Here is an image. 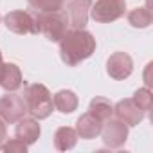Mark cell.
<instances>
[{"label": "cell", "mask_w": 153, "mask_h": 153, "mask_svg": "<svg viewBox=\"0 0 153 153\" xmlns=\"http://www.w3.org/2000/svg\"><path fill=\"white\" fill-rule=\"evenodd\" d=\"M96 51V38L85 29H70L59 40V56L65 65L76 67Z\"/></svg>", "instance_id": "1"}, {"label": "cell", "mask_w": 153, "mask_h": 153, "mask_svg": "<svg viewBox=\"0 0 153 153\" xmlns=\"http://www.w3.org/2000/svg\"><path fill=\"white\" fill-rule=\"evenodd\" d=\"M22 97H24L27 112L34 119H47L52 114V108H54L52 96H51V92L47 90L45 85H42V83L25 85Z\"/></svg>", "instance_id": "2"}, {"label": "cell", "mask_w": 153, "mask_h": 153, "mask_svg": "<svg viewBox=\"0 0 153 153\" xmlns=\"http://www.w3.org/2000/svg\"><path fill=\"white\" fill-rule=\"evenodd\" d=\"M36 22L40 33L49 40V42H59L63 34L68 31V16L63 9L58 11H45V13H36Z\"/></svg>", "instance_id": "3"}, {"label": "cell", "mask_w": 153, "mask_h": 153, "mask_svg": "<svg viewBox=\"0 0 153 153\" xmlns=\"http://www.w3.org/2000/svg\"><path fill=\"white\" fill-rule=\"evenodd\" d=\"M6 27L15 34H38L36 15L31 11H11L4 16Z\"/></svg>", "instance_id": "4"}, {"label": "cell", "mask_w": 153, "mask_h": 153, "mask_svg": "<svg viewBox=\"0 0 153 153\" xmlns=\"http://www.w3.org/2000/svg\"><path fill=\"white\" fill-rule=\"evenodd\" d=\"M126 11V0H97L90 7V16L99 24H110Z\"/></svg>", "instance_id": "5"}, {"label": "cell", "mask_w": 153, "mask_h": 153, "mask_svg": "<svg viewBox=\"0 0 153 153\" xmlns=\"http://www.w3.org/2000/svg\"><path fill=\"white\" fill-rule=\"evenodd\" d=\"M27 114L24 97L15 94V92H7L6 96L0 97V119L7 124H15L18 119H22Z\"/></svg>", "instance_id": "6"}, {"label": "cell", "mask_w": 153, "mask_h": 153, "mask_svg": "<svg viewBox=\"0 0 153 153\" xmlns=\"http://www.w3.org/2000/svg\"><path fill=\"white\" fill-rule=\"evenodd\" d=\"M101 135H103V140L108 148H121L128 139V126L121 119L110 117L103 123Z\"/></svg>", "instance_id": "7"}, {"label": "cell", "mask_w": 153, "mask_h": 153, "mask_svg": "<svg viewBox=\"0 0 153 153\" xmlns=\"http://www.w3.org/2000/svg\"><path fill=\"white\" fill-rule=\"evenodd\" d=\"M92 7V0H70L67 4V16H68V25L72 29H85L88 15Z\"/></svg>", "instance_id": "8"}, {"label": "cell", "mask_w": 153, "mask_h": 153, "mask_svg": "<svg viewBox=\"0 0 153 153\" xmlns=\"http://www.w3.org/2000/svg\"><path fill=\"white\" fill-rule=\"evenodd\" d=\"M106 72L114 79H126L133 72V61L126 52H114L106 61Z\"/></svg>", "instance_id": "9"}, {"label": "cell", "mask_w": 153, "mask_h": 153, "mask_svg": "<svg viewBox=\"0 0 153 153\" xmlns=\"http://www.w3.org/2000/svg\"><path fill=\"white\" fill-rule=\"evenodd\" d=\"M114 114L117 119H121L128 128L130 126H137L142 119H144V112L137 106V103L133 99H121L115 106H114Z\"/></svg>", "instance_id": "10"}, {"label": "cell", "mask_w": 153, "mask_h": 153, "mask_svg": "<svg viewBox=\"0 0 153 153\" xmlns=\"http://www.w3.org/2000/svg\"><path fill=\"white\" fill-rule=\"evenodd\" d=\"M101 128H103V121L99 117H96L92 112H87L83 114L78 123H76V133L81 139H94L101 133Z\"/></svg>", "instance_id": "11"}, {"label": "cell", "mask_w": 153, "mask_h": 153, "mask_svg": "<svg viewBox=\"0 0 153 153\" xmlns=\"http://www.w3.org/2000/svg\"><path fill=\"white\" fill-rule=\"evenodd\" d=\"M15 124H16V126H15L16 137H18L20 140H24L27 146L38 140L42 130H40V124H38V121H36L34 117H25V115H24V117L18 119Z\"/></svg>", "instance_id": "12"}, {"label": "cell", "mask_w": 153, "mask_h": 153, "mask_svg": "<svg viewBox=\"0 0 153 153\" xmlns=\"http://www.w3.org/2000/svg\"><path fill=\"white\" fill-rule=\"evenodd\" d=\"M22 85H24V78H22V72H20L18 65L4 63V70H2V76H0V87L6 92H15Z\"/></svg>", "instance_id": "13"}, {"label": "cell", "mask_w": 153, "mask_h": 153, "mask_svg": "<svg viewBox=\"0 0 153 153\" xmlns=\"http://www.w3.org/2000/svg\"><path fill=\"white\" fill-rule=\"evenodd\" d=\"M52 105L58 112L61 114H72L78 108V96L72 90H59L52 97Z\"/></svg>", "instance_id": "14"}, {"label": "cell", "mask_w": 153, "mask_h": 153, "mask_svg": "<svg viewBox=\"0 0 153 153\" xmlns=\"http://www.w3.org/2000/svg\"><path fill=\"white\" fill-rule=\"evenodd\" d=\"M78 142V133H76V128L70 126H61L56 130L54 133V148L59 151H67L72 149Z\"/></svg>", "instance_id": "15"}, {"label": "cell", "mask_w": 153, "mask_h": 153, "mask_svg": "<svg viewBox=\"0 0 153 153\" xmlns=\"http://www.w3.org/2000/svg\"><path fill=\"white\" fill-rule=\"evenodd\" d=\"M88 112H92L96 117H99V119L105 123L106 119H110V117L114 115V105H112V101L106 99V97H94V99L90 101Z\"/></svg>", "instance_id": "16"}, {"label": "cell", "mask_w": 153, "mask_h": 153, "mask_svg": "<svg viewBox=\"0 0 153 153\" xmlns=\"http://www.w3.org/2000/svg\"><path fill=\"white\" fill-rule=\"evenodd\" d=\"M128 24L131 27H137V29L149 27V24H151V13H149V9L144 7V6L131 9L128 13Z\"/></svg>", "instance_id": "17"}, {"label": "cell", "mask_w": 153, "mask_h": 153, "mask_svg": "<svg viewBox=\"0 0 153 153\" xmlns=\"http://www.w3.org/2000/svg\"><path fill=\"white\" fill-rule=\"evenodd\" d=\"M27 2L36 13L58 11V9H63V6H65V0H27Z\"/></svg>", "instance_id": "18"}, {"label": "cell", "mask_w": 153, "mask_h": 153, "mask_svg": "<svg viewBox=\"0 0 153 153\" xmlns=\"http://www.w3.org/2000/svg\"><path fill=\"white\" fill-rule=\"evenodd\" d=\"M131 99L137 103V106H139L144 114H148V112L151 110V105H153V96H151V90H149L148 87L139 88V90L133 94V97H131Z\"/></svg>", "instance_id": "19"}, {"label": "cell", "mask_w": 153, "mask_h": 153, "mask_svg": "<svg viewBox=\"0 0 153 153\" xmlns=\"http://www.w3.org/2000/svg\"><path fill=\"white\" fill-rule=\"evenodd\" d=\"M0 149L7 151V153H25L27 151V144L16 137V139H9L7 142H2Z\"/></svg>", "instance_id": "20"}, {"label": "cell", "mask_w": 153, "mask_h": 153, "mask_svg": "<svg viewBox=\"0 0 153 153\" xmlns=\"http://www.w3.org/2000/svg\"><path fill=\"white\" fill-rule=\"evenodd\" d=\"M151 63H148V67H146V72H144V81H146V87L149 88L151 87V78H149V72H151Z\"/></svg>", "instance_id": "21"}, {"label": "cell", "mask_w": 153, "mask_h": 153, "mask_svg": "<svg viewBox=\"0 0 153 153\" xmlns=\"http://www.w3.org/2000/svg\"><path fill=\"white\" fill-rule=\"evenodd\" d=\"M4 140H6V124H4L2 119H0V146H2Z\"/></svg>", "instance_id": "22"}, {"label": "cell", "mask_w": 153, "mask_h": 153, "mask_svg": "<svg viewBox=\"0 0 153 153\" xmlns=\"http://www.w3.org/2000/svg\"><path fill=\"white\" fill-rule=\"evenodd\" d=\"M2 70H4V61H2V52H0V76H2Z\"/></svg>", "instance_id": "23"}, {"label": "cell", "mask_w": 153, "mask_h": 153, "mask_svg": "<svg viewBox=\"0 0 153 153\" xmlns=\"http://www.w3.org/2000/svg\"><path fill=\"white\" fill-rule=\"evenodd\" d=\"M0 20H2V16H0Z\"/></svg>", "instance_id": "24"}]
</instances>
